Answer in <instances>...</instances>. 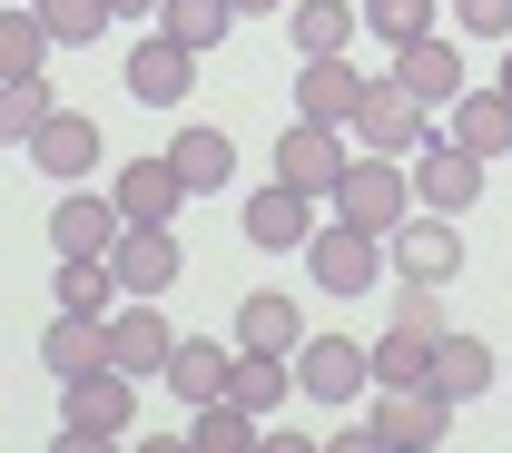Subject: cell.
Masks as SVG:
<instances>
[{"instance_id": "obj_1", "label": "cell", "mask_w": 512, "mask_h": 453, "mask_svg": "<svg viewBox=\"0 0 512 453\" xmlns=\"http://www.w3.org/2000/svg\"><path fill=\"white\" fill-rule=\"evenodd\" d=\"M128 414H138V375H119V365H99V375L60 385V453L119 444V434H128Z\"/></svg>"}, {"instance_id": "obj_2", "label": "cell", "mask_w": 512, "mask_h": 453, "mask_svg": "<svg viewBox=\"0 0 512 453\" xmlns=\"http://www.w3.org/2000/svg\"><path fill=\"white\" fill-rule=\"evenodd\" d=\"M335 217H355L365 237H394V227L414 217V168H404V158H375V148H365V158H355V168L335 178Z\"/></svg>"}, {"instance_id": "obj_3", "label": "cell", "mask_w": 512, "mask_h": 453, "mask_svg": "<svg viewBox=\"0 0 512 453\" xmlns=\"http://www.w3.org/2000/svg\"><path fill=\"white\" fill-rule=\"evenodd\" d=\"M355 148H375V158H414L424 138H434V109L404 89V79H365V99H355Z\"/></svg>"}, {"instance_id": "obj_4", "label": "cell", "mask_w": 512, "mask_h": 453, "mask_svg": "<svg viewBox=\"0 0 512 453\" xmlns=\"http://www.w3.org/2000/svg\"><path fill=\"white\" fill-rule=\"evenodd\" d=\"M365 385H375V345H355V335H306L296 345V394L306 404H355Z\"/></svg>"}, {"instance_id": "obj_5", "label": "cell", "mask_w": 512, "mask_h": 453, "mask_svg": "<svg viewBox=\"0 0 512 453\" xmlns=\"http://www.w3.org/2000/svg\"><path fill=\"white\" fill-rule=\"evenodd\" d=\"M384 266H394L404 286H453V276H463V237H453V217L414 207V217L384 237Z\"/></svg>"}, {"instance_id": "obj_6", "label": "cell", "mask_w": 512, "mask_h": 453, "mask_svg": "<svg viewBox=\"0 0 512 453\" xmlns=\"http://www.w3.org/2000/svg\"><path fill=\"white\" fill-rule=\"evenodd\" d=\"M306 266H316V286H325V296H365L375 276H394V266H384V237H365L355 217L316 227V237H306Z\"/></svg>"}, {"instance_id": "obj_7", "label": "cell", "mask_w": 512, "mask_h": 453, "mask_svg": "<svg viewBox=\"0 0 512 453\" xmlns=\"http://www.w3.org/2000/svg\"><path fill=\"white\" fill-rule=\"evenodd\" d=\"M473 197H483V158H473L463 138L434 129L424 148H414V207H434V217H463Z\"/></svg>"}, {"instance_id": "obj_8", "label": "cell", "mask_w": 512, "mask_h": 453, "mask_svg": "<svg viewBox=\"0 0 512 453\" xmlns=\"http://www.w3.org/2000/svg\"><path fill=\"white\" fill-rule=\"evenodd\" d=\"M345 168H355V148H345L335 119H296V129L276 138V178H286V188H306V197H335Z\"/></svg>"}, {"instance_id": "obj_9", "label": "cell", "mask_w": 512, "mask_h": 453, "mask_svg": "<svg viewBox=\"0 0 512 453\" xmlns=\"http://www.w3.org/2000/svg\"><path fill=\"white\" fill-rule=\"evenodd\" d=\"M453 424V404L434 385H375V444L384 453H434Z\"/></svg>"}, {"instance_id": "obj_10", "label": "cell", "mask_w": 512, "mask_h": 453, "mask_svg": "<svg viewBox=\"0 0 512 453\" xmlns=\"http://www.w3.org/2000/svg\"><path fill=\"white\" fill-rule=\"evenodd\" d=\"M168 355H178V335L158 316V296H119V306H109V365L148 385V375H168Z\"/></svg>"}, {"instance_id": "obj_11", "label": "cell", "mask_w": 512, "mask_h": 453, "mask_svg": "<svg viewBox=\"0 0 512 453\" xmlns=\"http://www.w3.org/2000/svg\"><path fill=\"white\" fill-rule=\"evenodd\" d=\"M197 89V50L178 30H138V50H128V99H148V109H178Z\"/></svg>"}, {"instance_id": "obj_12", "label": "cell", "mask_w": 512, "mask_h": 453, "mask_svg": "<svg viewBox=\"0 0 512 453\" xmlns=\"http://www.w3.org/2000/svg\"><path fill=\"white\" fill-rule=\"evenodd\" d=\"M109 276H119V296H168V286L188 276V257H178V237H168V227H119Z\"/></svg>"}, {"instance_id": "obj_13", "label": "cell", "mask_w": 512, "mask_h": 453, "mask_svg": "<svg viewBox=\"0 0 512 453\" xmlns=\"http://www.w3.org/2000/svg\"><path fill=\"white\" fill-rule=\"evenodd\" d=\"M119 197H99V188H60V207H50V247L60 257H109L119 247Z\"/></svg>"}, {"instance_id": "obj_14", "label": "cell", "mask_w": 512, "mask_h": 453, "mask_svg": "<svg viewBox=\"0 0 512 453\" xmlns=\"http://www.w3.org/2000/svg\"><path fill=\"white\" fill-rule=\"evenodd\" d=\"M109 197H119V217H128V227H168V217L188 207V178H178V158H128Z\"/></svg>"}, {"instance_id": "obj_15", "label": "cell", "mask_w": 512, "mask_h": 453, "mask_svg": "<svg viewBox=\"0 0 512 453\" xmlns=\"http://www.w3.org/2000/svg\"><path fill=\"white\" fill-rule=\"evenodd\" d=\"M30 168H40L50 188H79V178L99 168V129H89L79 109H50V119H40V138H30Z\"/></svg>"}, {"instance_id": "obj_16", "label": "cell", "mask_w": 512, "mask_h": 453, "mask_svg": "<svg viewBox=\"0 0 512 453\" xmlns=\"http://www.w3.org/2000/svg\"><path fill=\"white\" fill-rule=\"evenodd\" d=\"M306 237H316V197H306V188H286V178H276V188L247 197V247L286 257V247H306Z\"/></svg>"}, {"instance_id": "obj_17", "label": "cell", "mask_w": 512, "mask_h": 453, "mask_svg": "<svg viewBox=\"0 0 512 453\" xmlns=\"http://www.w3.org/2000/svg\"><path fill=\"white\" fill-rule=\"evenodd\" d=\"M394 79H404V89H414V99H424L434 119H444L453 99H463V60H453V40H444V30L404 40V50H394Z\"/></svg>"}, {"instance_id": "obj_18", "label": "cell", "mask_w": 512, "mask_h": 453, "mask_svg": "<svg viewBox=\"0 0 512 453\" xmlns=\"http://www.w3.org/2000/svg\"><path fill=\"white\" fill-rule=\"evenodd\" d=\"M434 129H444V138H463V148L493 168V158L512 148V99H503V79H493V89H463V99H453Z\"/></svg>"}, {"instance_id": "obj_19", "label": "cell", "mask_w": 512, "mask_h": 453, "mask_svg": "<svg viewBox=\"0 0 512 453\" xmlns=\"http://www.w3.org/2000/svg\"><path fill=\"white\" fill-rule=\"evenodd\" d=\"M40 365L60 375V385H79V375H99L109 365V316H50V335H40Z\"/></svg>"}, {"instance_id": "obj_20", "label": "cell", "mask_w": 512, "mask_h": 453, "mask_svg": "<svg viewBox=\"0 0 512 453\" xmlns=\"http://www.w3.org/2000/svg\"><path fill=\"white\" fill-rule=\"evenodd\" d=\"M355 99H365V69L345 60V50L296 69V119H335V129H345V119H355Z\"/></svg>"}, {"instance_id": "obj_21", "label": "cell", "mask_w": 512, "mask_h": 453, "mask_svg": "<svg viewBox=\"0 0 512 453\" xmlns=\"http://www.w3.org/2000/svg\"><path fill=\"white\" fill-rule=\"evenodd\" d=\"M227 375H237V345H188V335H178V355H168V394H178V404H217Z\"/></svg>"}, {"instance_id": "obj_22", "label": "cell", "mask_w": 512, "mask_h": 453, "mask_svg": "<svg viewBox=\"0 0 512 453\" xmlns=\"http://www.w3.org/2000/svg\"><path fill=\"white\" fill-rule=\"evenodd\" d=\"M227 394H237L247 414H276V404L296 394V355H266V345H237V375H227Z\"/></svg>"}, {"instance_id": "obj_23", "label": "cell", "mask_w": 512, "mask_h": 453, "mask_svg": "<svg viewBox=\"0 0 512 453\" xmlns=\"http://www.w3.org/2000/svg\"><path fill=\"white\" fill-rule=\"evenodd\" d=\"M483 385H493V345H483V335H444V345H434V394H444V404H473Z\"/></svg>"}, {"instance_id": "obj_24", "label": "cell", "mask_w": 512, "mask_h": 453, "mask_svg": "<svg viewBox=\"0 0 512 453\" xmlns=\"http://www.w3.org/2000/svg\"><path fill=\"white\" fill-rule=\"evenodd\" d=\"M168 158H178L188 197H207V188H227V178H237V138H227V129H178Z\"/></svg>"}, {"instance_id": "obj_25", "label": "cell", "mask_w": 512, "mask_h": 453, "mask_svg": "<svg viewBox=\"0 0 512 453\" xmlns=\"http://www.w3.org/2000/svg\"><path fill=\"white\" fill-rule=\"evenodd\" d=\"M188 453H256V414L237 404V394L188 404Z\"/></svg>"}, {"instance_id": "obj_26", "label": "cell", "mask_w": 512, "mask_h": 453, "mask_svg": "<svg viewBox=\"0 0 512 453\" xmlns=\"http://www.w3.org/2000/svg\"><path fill=\"white\" fill-rule=\"evenodd\" d=\"M60 40H50V20H40V0L30 10H0V79H40V60H50Z\"/></svg>"}, {"instance_id": "obj_27", "label": "cell", "mask_w": 512, "mask_h": 453, "mask_svg": "<svg viewBox=\"0 0 512 453\" xmlns=\"http://www.w3.org/2000/svg\"><path fill=\"white\" fill-rule=\"evenodd\" d=\"M237 345L296 355V345H306V325H296V296H247V306H237Z\"/></svg>"}, {"instance_id": "obj_28", "label": "cell", "mask_w": 512, "mask_h": 453, "mask_svg": "<svg viewBox=\"0 0 512 453\" xmlns=\"http://www.w3.org/2000/svg\"><path fill=\"white\" fill-rule=\"evenodd\" d=\"M434 345L444 335H414V325L375 335V385H434Z\"/></svg>"}, {"instance_id": "obj_29", "label": "cell", "mask_w": 512, "mask_h": 453, "mask_svg": "<svg viewBox=\"0 0 512 453\" xmlns=\"http://www.w3.org/2000/svg\"><path fill=\"white\" fill-rule=\"evenodd\" d=\"M60 306H69V316H109V306H119L109 257H60Z\"/></svg>"}, {"instance_id": "obj_30", "label": "cell", "mask_w": 512, "mask_h": 453, "mask_svg": "<svg viewBox=\"0 0 512 453\" xmlns=\"http://www.w3.org/2000/svg\"><path fill=\"white\" fill-rule=\"evenodd\" d=\"M227 20H237V0H158V30H178L188 50H217Z\"/></svg>"}, {"instance_id": "obj_31", "label": "cell", "mask_w": 512, "mask_h": 453, "mask_svg": "<svg viewBox=\"0 0 512 453\" xmlns=\"http://www.w3.org/2000/svg\"><path fill=\"white\" fill-rule=\"evenodd\" d=\"M345 40H355V10L345 0H296V50L306 60H335Z\"/></svg>"}, {"instance_id": "obj_32", "label": "cell", "mask_w": 512, "mask_h": 453, "mask_svg": "<svg viewBox=\"0 0 512 453\" xmlns=\"http://www.w3.org/2000/svg\"><path fill=\"white\" fill-rule=\"evenodd\" d=\"M50 109H60V99H50L40 79H10V89H0V148H30Z\"/></svg>"}, {"instance_id": "obj_33", "label": "cell", "mask_w": 512, "mask_h": 453, "mask_svg": "<svg viewBox=\"0 0 512 453\" xmlns=\"http://www.w3.org/2000/svg\"><path fill=\"white\" fill-rule=\"evenodd\" d=\"M40 20H50V40H60V50H89L119 10H109V0H40Z\"/></svg>"}, {"instance_id": "obj_34", "label": "cell", "mask_w": 512, "mask_h": 453, "mask_svg": "<svg viewBox=\"0 0 512 453\" xmlns=\"http://www.w3.org/2000/svg\"><path fill=\"white\" fill-rule=\"evenodd\" d=\"M365 30H375L384 50H404V40L434 30V0H365Z\"/></svg>"}, {"instance_id": "obj_35", "label": "cell", "mask_w": 512, "mask_h": 453, "mask_svg": "<svg viewBox=\"0 0 512 453\" xmlns=\"http://www.w3.org/2000/svg\"><path fill=\"white\" fill-rule=\"evenodd\" d=\"M453 30H473V40H512V0H453Z\"/></svg>"}, {"instance_id": "obj_36", "label": "cell", "mask_w": 512, "mask_h": 453, "mask_svg": "<svg viewBox=\"0 0 512 453\" xmlns=\"http://www.w3.org/2000/svg\"><path fill=\"white\" fill-rule=\"evenodd\" d=\"M394 325H414V335H453V325H444V296H434V286H404V296H394Z\"/></svg>"}, {"instance_id": "obj_37", "label": "cell", "mask_w": 512, "mask_h": 453, "mask_svg": "<svg viewBox=\"0 0 512 453\" xmlns=\"http://www.w3.org/2000/svg\"><path fill=\"white\" fill-rule=\"evenodd\" d=\"M109 10H119V20H158V0H109Z\"/></svg>"}, {"instance_id": "obj_38", "label": "cell", "mask_w": 512, "mask_h": 453, "mask_svg": "<svg viewBox=\"0 0 512 453\" xmlns=\"http://www.w3.org/2000/svg\"><path fill=\"white\" fill-rule=\"evenodd\" d=\"M503 99H512V40H503Z\"/></svg>"}, {"instance_id": "obj_39", "label": "cell", "mask_w": 512, "mask_h": 453, "mask_svg": "<svg viewBox=\"0 0 512 453\" xmlns=\"http://www.w3.org/2000/svg\"><path fill=\"white\" fill-rule=\"evenodd\" d=\"M237 10H286V0H237Z\"/></svg>"}, {"instance_id": "obj_40", "label": "cell", "mask_w": 512, "mask_h": 453, "mask_svg": "<svg viewBox=\"0 0 512 453\" xmlns=\"http://www.w3.org/2000/svg\"><path fill=\"white\" fill-rule=\"evenodd\" d=\"M0 89H10V79H0Z\"/></svg>"}]
</instances>
